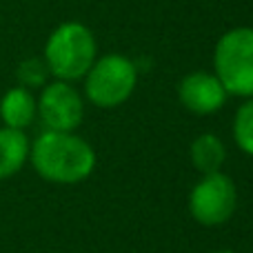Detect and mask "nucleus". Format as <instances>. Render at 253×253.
I'll return each instance as SVG.
<instances>
[{"label": "nucleus", "instance_id": "obj_1", "mask_svg": "<svg viewBox=\"0 0 253 253\" xmlns=\"http://www.w3.org/2000/svg\"><path fill=\"white\" fill-rule=\"evenodd\" d=\"M29 160L36 173L53 184H80L96 169V151L74 131H47L34 140Z\"/></svg>", "mask_w": 253, "mask_h": 253}, {"label": "nucleus", "instance_id": "obj_11", "mask_svg": "<svg viewBox=\"0 0 253 253\" xmlns=\"http://www.w3.org/2000/svg\"><path fill=\"white\" fill-rule=\"evenodd\" d=\"M233 142L242 153L253 158V98H245L233 116Z\"/></svg>", "mask_w": 253, "mask_h": 253}, {"label": "nucleus", "instance_id": "obj_9", "mask_svg": "<svg viewBox=\"0 0 253 253\" xmlns=\"http://www.w3.org/2000/svg\"><path fill=\"white\" fill-rule=\"evenodd\" d=\"M31 142L22 129L2 126L0 129V180L16 175L29 160Z\"/></svg>", "mask_w": 253, "mask_h": 253}, {"label": "nucleus", "instance_id": "obj_12", "mask_svg": "<svg viewBox=\"0 0 253 253\" xmlns=\"http://www.w3.org/2000/svg\"><path fill=\"white\" fill-rule=\"evenodd\" d=\"M49 69L44 65V60L40 58H29V60H22L18 67V80H20V87H44L47 83Z\"/></svg>", "mask_w": 253, "mask_h": 253}, {"label": "nucleus", "instance_id": "obj_8", "mask_svg": "<svg viewBox=\"0 0 253 253\" xmlns=\"http://www.w3.org/2000/svg\"><path fill=\"white\" fill-rule=\"evenodd\" d=\"M36 116H38L36 98L27 87L9 89L0 100V118H2L4 126L25 131L36 120Z\"/></svg>", "mask_w": 253, "mask_h": 253}, {"label": "nucleus", "instance_id": "obj_2", "mask_svg": "<svg viewBox=\"0 0 253 253\" xmlns=\"http://www.w3.org/2000/svg\"><path fill=\"white\" fill-rule=\"evenodd\" d=\"M98 58V42L87 25L83 22H62L49 34L44 42V65L49 76L65 83H76L87 76Z\"/></svg>", "mask_w": 253, "mask_h": 253}, {"label": "nucleus", "instance_id": "obj_5", "mask_svg": "<svg viewBox=\"0 0 253 253\" xmlns=\"http://www.w3.org/2000/svg\"><path fill=\"white\" fill-rule=\"evenodd\" d=\"M238 209V187L224 171L205 173L189 193V213L202 227L229 222Z\"/></svg>", "mask_w": 253, "mask_h": 253}, {"label": "nucleus", "instance_id": "obj_7", "mask_svg": "<svg viewBox=\"0 0 253 253\" xmlns=\"http://www.w3.org/2000/svg\"><path fill=\"white\" fill-rule=\"evenodd\" d=\"M178 98L187 111L196 116H211L220 111L227 102L229 93L215 74L193 71L187 74L178 84Z\"/></svg>", "mask_w": 253, "mask_h": 253}, {"label": "nucleus", "instance_id": "obj_10", "mask_svg": "<svg viewBox=\"0 0 253 253\" xmlns=\"http://www.w3.org/2000/svg\"><path fill=\"white\" fill-rule=\"evenodd\" d=\"M191 162L202 175L205 173H215L222 171L224 162H227V147H224L222 138L215 133H200L191 142L189 149Z\"/></svg>", "mask_w": 253, "mask_h": 253}, {"label": "nucleus", "instance_id": "obj_6", "mask_svg": "<svg viewBox=\"0 0 253 253\" xmlns=\"http://www.w3.org/2000/svg\"><path fill=\"white\" fill-rule=\"evenodd\" d=\"M38 118L47 131H76L84 118V100L71 83L53 80L44 84L36 100Z\"/></svg>", "mask_w": 253, "mask_h": 253}, {"label": "nucleus", "instance_id": "obj_13", "mask_svg": "<svg viewBox=\"0 0 253 253\" xmlns=\"http://www.w3.org/2000/svg\"><path fill=\"white\" fill-rule=\"evenodd\" d=\"M215 253H236L233 249H220V251H215Z\"/></svg>", "mask_w": 253, "mask_h": 253}, {"label": "nucleus", "instance_id": "obj_3", "mask_svg": "<svg viewBox=\"0 0 253 253\" xmlns=\"http://www.w3.org/2000/svg\"><path fill=\"white\" fill-rule=\"evenodd\" d=\"M213 74L229 96L253 98V27H236L220 36Z\"/></svg>", "mask_w": 253, "mask_h": 253}, {"label": "nucleus", "instance_id": "obj_4", "mask_svg": "<svg viewBox=\"0 0 253 253\" xmlns=\"http://www.w3.org/2000/svg\"><path fill=\"white\" fill-rule=\"evenodd\" d=\"M84 96L100 109H116L133 96L138 87V67L123 53L96 58L84 76Z\"/></svg>", "mask_w": 253, "mask_h": 253}]
</instances>
